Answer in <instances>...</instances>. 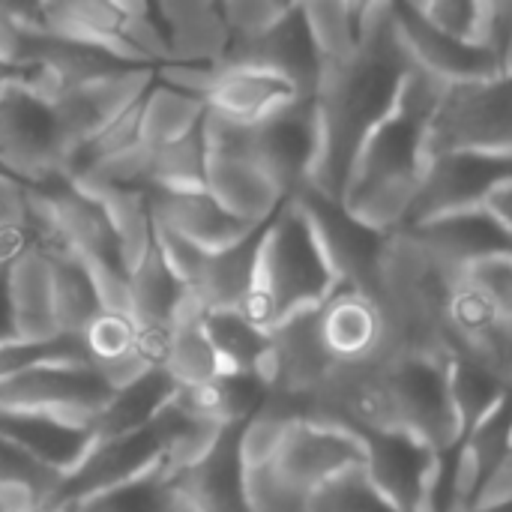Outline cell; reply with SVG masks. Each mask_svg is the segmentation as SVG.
I'll return each instance as SVG.
<instances>
[{
	"mask_svg": "<svg viewBox=\"0 0 512 512\" xmlns=\"http://www.w3.org/2000/svg\"><path fill=\"white\" fill-rule=\"evenodd\" d=\"M153 249L183 288H195L201 282L210 255L195 243H189L186 237H180L177 231H171L168 225H162L159 219H153Z\"/></svg>",
	"mask_w": 512,
	"mask_h": 512,
	"instance_id": "32",
	"label": "cell"
},
{
	"mask_svg": "<svg viewBox=\"0 0 512 512\" xmlns=\"http://www.w3.org/2000/svg\"><path fill=\"white\" fill-rule=\"evenodd\" d=\"M414 12L441 36L471 45V48H495L501 33V3H477V0H429L411 3ZM501 57V54H498Z\"/></svg>",
	"mask_w": 512,
	"mask_h": 512,
	"instance_id": "23",
	"label": "cell"
},
{
	"mask_svg": "<svg viewBox=\"0 0 512 512\" xmlns=\"http://www.w3.org/2000/svg\"><path fill=\"white\" fill-rule=\"evenodd\" d=\"M402 231H411L423 246H429L438 258H444L459 270H468L489 258L512 255V234L495 219L489 207L444 216Z\"/></svg>",
	"mask_w": 512,
	"mask_h": 512,
	"instance_id": "18",
	"label": "cell"
},
{
	"mask_svg": "<svg viewBox=\"0 0 512 512\" xmlns=\"http://www.w3.org/2000/svg\"><path fill=\"white\" fill-rule=\"evenodd\" d=\"M84 348H87V357L90 363H111L129 351H135V342H138V327L123 318V315H111V312H99L90 327L84 330L81 336Z\"/></svg>",
	"mask_w": 512,
	"mask_h": 512,
	"instance_id": "33",
	"label": "cell"
},
{
	"mask_svg": "<svg viewBox=\"0 0 512 512\" xmlns=\"http://www.w3.org/2000/svg\"><path fill=\"white\" fill-rule=\"evenodd\" d=\"M204 117H207L204 99L174 90L162 81H153V87L141 99L138 141L150 150H162L198 132Z\"/></svg>",
	"mask_w": 512,
	"mask_h": 512,
	"instance_id": "21",
	"label": "cell"
},
{
	"mask_svg": "<svg viewBox=\"0 0 512 512\" xmlns=\"http://www.w3.org/2000/svg\"><path fill=\"white\" fill-rule=\"evenodd\" d=\"M129 294H132V321L138 330H171V312L183 294V285L168 273L156 249L150 258L129 276Z\"/></svg>",
	"mask_w": 512,
	"mask_h": 512,
	"instance_id": "27",
	"label": "cell"
},
{
	"mask_svg": "<svg viewBox=\"0 0 512 512\" xmlns=\"http://www.w3.org/2000/svg\"><path fill=\"white\" fill-rule=\"evenodd\" d=\"M297 99H315V96H303L291 81H285L276 72H267L258 66L219 63L216 81L204 102H207V111L216 117L255 126Z\"/></svg>",
	"mask_w": 512,
	"mask_h": 512,
	"instance_id": "16",
	"label": "cell"
},
{
	"mask_svg": "<svg viewBox=\"0 0 512 512\" xmlns=\"http://www.w3.org/2000/svg\"><path fill=\"white\" fill-rule=\"evenodd\" d=\"M492 213H495V219L507 228L512 234V183L507 186H501L492 198H489V204H486Z\"/></svg>",
	"mask_w": 512,
	"mask_h": 512,
	"instance_id": "37",
	"label": "cell"
},
{
	"mask_svg": "<svg viewBox=\"0 0 512 512\" xmlns=\"http://www.w3.org/2000/svg\"><path fill=\"white\" fill-rule=\"evenodd\" d=\"M261 237H264V228L252 231L237 246L207 258L201 282L195 285L207 312H243V306L249 303L252 288H255Z\"/></svg>",
	"mask_w": 512,
	"mask_h": 512,
	"instance_id": "20",
	"label": "cell"
},
{
	"mask_svg": "<svg viewBox=\"0 0 512 512\" xmlns=\"http://www.w3.org/2000/svg\"><path fill=\"white\" fill-rule=\"evenodd\" d=\"M363 459L366 447L360 435L339 426L300 420L282 441L270 471L291 489L303 492L306 498H315L333 480L363 468Z\"/></svg>",
	"mask_w": 512,
	"mask_h": 512,
	"instance_id": "9",
	"label": "cell"
},
{
	"mask_svg": "<svg viewBox=\"0 0 512 512\" xmlns=\"http://www.w3.org/2000/svg\"><path fill=\"white\" fill-rule=\"evenodd\" d=\"M222 18L231 30V42H255L276 30L294 9V3H273V0H228L219 3Z\"/></svg>",
	"mask_w": 512,
	"mask_h": 512,
	"instance_id": "31",
	"label": "cell"
},
{
	"mask_svg": "<svg viewBox=\"0 0 512 512\" xmlns=\"http://www.w3.org/2000/svg\"><path fill=\"white\" fill-rule=\"evenodd\" d=\"M363 447V474L384 501L402 512H444L447 456L402 432L363 435Z\"/></svg>",
	"mask_w": 512,
	"mask_h": 512,
	"instance_id": "6",
	"label": "cell"
},
{
	"mask_svg": "<svg viewBox=\"0 0 512 512\" xmlns=\"http://www.w3.org/2000/svg\"><path fill=\"white\" fill-rule=\"evenodd\" d=\"M444 90L447 84L414 66L393 111L363 144L339 195L345 213H351L360 225L384 237L408 228L426 165L432 159L429 138Z\"/></svg>",
	"mask_w": 512,
	"mask_h": 512,
	"instance_id": "2",
	"label": "cell"
},
{
	"mask_svg": "<svg viewBox=\"0 0 512 512\" xmlns=\"http://www.w3.org/2000/svg\"><path fill=\"white\" fill-rule=\"evenodd\" d=\"M207 180V144L204 132L153 150L147 192H201Z\"/></svg>",
	"mask_w": 512,
	"mask_h": 512,
	"instance_id": "29",
	"label": "cell"
},
{
	"mask_svg": "<svg viewBox=\"0 0 512 512\" xmlns=\"http://www.w3.org/2000/svg\"><path fill=\"white\" fill-rule=\"evenodd\" d=\"M24 30L15 24L12 18V6H0V60L12 63V66H21L24 60Z\"/></svg>",
	"mask_w": 512,
	"mask_h": 512,
	"instance_id": "35",
	"label": "cell"
},
{
	"mask_svg": "<svg viewBox=\"0 0 512 512\" xmlns=\"http://www.w3.org/2000/svg\"><path fill=\"white\" fill-rule=\"evenodd\" d=\"M396 18L402 39L408 45V54L417 69L429 72L441 84H465V81H483L504 75L501 72V57L495 48H471L462 42H453L432 30L411 3H396Z\"/></svg>",
	"mask_w": 512,
	"mask_h": 512,
	"instance_id": "15",
	"label": "cell"
},
{
	"mask_svg": "<svg viewBox=\"0 0 512 512\" xmlns=\"http://www.w3.org/2000/svg\"><path fill=\"white\" fill-rule=\"evenodd\" d=\"M156 15L168 33V63H222L231 48V30L222 18L219 3L177 0L159 3Z\"/></svg>",
	"mask_w": 512,
	"mask_h": 512,
	"instance_id": "19",
	"label": "cell"
},
{
	"mask_svg": "<svg viewBox=\"0 0 512 512\" xmlns=\"http://www.w3.org/2000/svg\"><path fill=\"white\" fill-rule=\"evenodd\" d=\"M150 198V213L207 255L225 252L246 240L255 225H246L234 219L228 210H222L207 189L201 192H147ZM264 228V225H261Z\"/></svg>",
	"mask_w": 512,
	"mask_h": 512,
	"instance_id": "17",
	"label": "cell"
},
{
	"mask_svg": "<svg viewBox=\"0 0 512 512\" xmlns=\"http://www.w3.org/2000/svg\"><path fill=\"white\" fill-rule=\"evenodd\" d=\"M315 330L336 369H357L387 360V321L378 300L360 288L339 285L315 312Z\"/></svg>",
	"mask_w": 512,
	"mask_h": 512,
	"instance_id": "10",
	"label": "cell"
},
{
	"mask_svg": "<svg viewBox=\"0 0 512 512\" xmlns=\"http://www.w3.org/2000/svg\"><path fill=\"white\" fill-rule=\"evenodd\" d=\"M465 282L477 288L504 318H512V255L489 258L468 267Z\"/></svg>",
	"mask_w": 512,
	"mask_h": 512,
	"instance_id": "34",
	"label": "cell"
},
{
	"mask_svg": "<svg viewBox=\"0 0 512 512\" xmlns=\"http://www.w3.org/2000/svg\"><path fill=\"white\" fill-rule=\"evenodd\" d=\"M48 258L54 267V312H57L60 333L81 339L90 321L99 315L93 282L78 258H69V255H48Z\"/></svg>",
	"mask_w": 512,
	"mask_h": 512,
	"instance_id": "28",
	"label": "cell"
},
{
	"mask_svg": "<svg viewBox=\"0 0 512 512\" xmlns=\"http://www.w3.org/2000/svg\"><path fill=\"white\" fill-rule=\"evenodd\" d=\"M411 69L396 3H363L360 48L348 60L324 66L318 78V156L309 189L339 201L363 144L393 111Z\"/></svg>",
	"mask_w": 512,
	"mask_h": 512,
	"instance_id": "1",
	"label": "cell"
},
{
	"mask_svg": "<svg viewBox=\"0 0 512 512\" xmlns=\"http://www.w3.org/2000/svg\"><path fill=\"white\" fill-rule=\"evenodd\" d=\"M300 6L312 45L321 57V69L348 60L360 48L363 3H300Z\"/></svg>",
	"mask_w": 512,
	"mask_h": 512,
	"instance_id": "26",
	"label": "cell"
},
{
	"mask_svg": "<svg viewBox=\"0 0 512 512\" xmlns=\"http://www.w3.org/2000/svg\"><path fill=\"white\" fill-rule=\"evenodd\" d=\"M384 378L396 429L450 456L465 432L447 387V357H387Z\"/></svg>",
	"mask_w": 512,
	"mask_h": 512,
	"instance_id": "4",
	"label": "cell"
},
{
	"mask_svg": "<svg viewBox=\"0 0 512 512\" xmlns=\"http://www.w3.org/2000/svg\"><path fill=\"white\" fill-rule=\"evenodd\" d=\"M507 183H512V153H435L426 165L408 228L468 210H483Z\"/></svg>",
	"mask_w": 512,
	"mask_h": 512,
	"instance_id": "7",
	"label": "cell"
},
{
	"mask_svg": "<svg viewBox=\"0 0 512 512\" xmlns=\"http://www.w3.org/2000/svg\"><path fill=\"white\" fill-rule=\"evenodd\" d=\"M162 372L174 381L177 390H201L222 378H231L216 345L210 342L204 324L171 330L168 354L162 360Z\"/></svg>",
	"mask_w": 512,
	"mask_h": 512,
	"instance_id": "24",
	"label": "cell"
},
{
	"mask_svg": "<svg viewBox=\"0 0 512 512\" xmlns=\"http://www.w3.org/2000/svg\"><path fill=\"white\" fill-rule=\"evenodd\" d=\"M309 512H402L396 510L390 501H384L372 483L366 480L363 468L357 471H348L345 477L333 480L330 486H324L312 504H309Z\"/></svg>",
	"mask_w": 512,
	"mask_h": 512,
	"instance_id": "30",
	"label": "cell"
},
{
	"mask_svg": "<svg viewBox=\"0 0 512 512\" xmlns=\"http://www.w3.org/2000/svg\"><path fill=\"white\" fill-rule=\"evenodd\" d=\"M297 198L312 210L315 225L321 231L324 249L342 279V285L360 288L366 294L375 291L378 282V267H381V252H384V234L360 225L339 201H330L318 195L315 189H303Z\"/></svg>",
	"mask_w": 512,
	"mask_h": 512,
	"instance_id": "12",
	"label": "cell"
},
{
	"mask_svg": "<svg viewBox=\"0 0 512 512\" xmlns=\"http://www.w3.org/2000/svg\"><path fill=\"white\" fill-rule=\"evenodd\" d=\"M447 387H450V396H453L465 438L477 426H483L510 399V393L486 369H480L477 363L456 357V354L447 357Z\"/></svg>",
	"mask_w": 512,
	"mask_h": 512,
	"instance_id": "25",
	"label": "cell"
},
{
	"mask_svg": "<svg viewBox=\"0 0 512 512\" xmlns=\"http://www.w3.org/2000/svg\"><path fill=\"white\" fill-rule=\"evenodd\" d=\"M204 189L222 210L255 228L267 225L288 201L282 183L261 162L234 153H207Z\"/></svg>",
	"mask_w": 512,
	"mask_h": 512,
	"instance_id": "14",
	"label": "cell"
},
{
	"mask_svg": "<svg viewBox=\"0 0 512 512\" xmlns=\"http://www.w3.org/2000/svg\"><path fill=\"white\" fill-rule=\"evenodd\" d=\"M93 417H63L39 411H0V438L21 447L27 456L63 477V483L96 453Z\"/></svg>",
	"mask_w": 512,
	"mask_h": 512,
	"instance_id": "11",
	"label": "cell"
},
{
	"mask_svg": "<svg viewBox=\"0 0 512 512\" xmlns=\"http://www.w3.org/2000/svg\"><path fill=\"white\" fill-rule=\"evenodd\" d=\"M512 153V75L465 81L444 90L432 123L435 153Z\"/></svg>",
	"mask_w": 512,
	"mask_h": 512,
	"instance_id": "5",
	"label": "cell"
},
{
	"mask_svg": "<svg viewBox=\"0 0 512 512\" xmlns=\"http://www.w3.org/2000/svg\"><path fill=\"white\" fill-rule=\"evenodd\" d=\"M114 390L93 363H45L0 384V411H39L63 417H93L111 405Z\"/></svg>",
	"mask_w": 512,
	"mask_h": 512,
	"instance_id": "8",
	"label": "cell"
},
{
	"mask_svg": "<svg viewBox=\"0 0 512 512\" xmlns=\"http://www.w3.org/2000/svg\"><path fill=\"white\" fill-rule=\"evenodd\" d=\"M342 285L312 210L303 198H288L264 225L255 288L243 315L264 333L315 312Z\"/></svg>",
	"mask_w": 512,
	"mask_h": 512,
	"instance_id": "3",
	"label": "cell"
},
{
	"mask_svg": "<svg viewBox=\"0 0 512 512\" xmlns=\"http://www.w3.org/2000/svg\"><path fill=\"white\" fill-rule=\"evenodd\" d=\"M471 512H512V504H504V507H474Z\"/></svg>",
	"mask_w": 512,
	"mask_h": 512,
	"instance_id": "39",
	"label": "cell"
},
{
	"mask_svg": "<svg viewBox=\"0 0 512 512\" xmlns=\"http://www.w3.org/2000/svg\"><path fill=\"white\" fill-rule=\"evenodd\" d=\"M501 72L512 75V3H501V36H498Z\"/></svg>",
	"mask_w": 512,
	"mask_h": 512,
	"instance_id": "36",
	"label": "cell"
},
{
	"mask_svg": "<svg viewBox=\"0 0 512 512\" xmlns=\"http://www.w3.org/2000/svg\"><path fill=\"white\" fill-rule=\"evenodd\" d=\"M117 243V264L132 276L153 252V213L147 189H108L96 195Z\"/></svg>",
	"mask_w": 512,
	"mask_h": 512,
	"instance_id": "22",
	"label": "cell"
},
{
	"mask_svg": "<svg viewBox=\"0 0 512 512\" xmlns=\"http://www.w3.org/2000/svg\"><path fill=\"white\" fill-rule=\"evenodd\" d=\"M3 294L12 339L39 345L63 336L54 312V267L39 246L30 243L3 270Z\"/></svg>",
	"mask_w": 512,
	"mask_h": 512,
	"instance_id": "13",
	"label": "cell"
},
{
	"mask_svg": "<svg viewBox=\"0 0 512 512\" xmlns=\"http://www.w3.org/2000/svg\"><path fill=\"white\" fill-rule=\"evenodd\" d=\"M21 78H24V69H21V66H12V63L0 60V87L18 84Z\"/></svg>",
	"mask_w": 512,
	"mask_h": 512,
	"instance_id": "38",
	"label": "cell"
}]
</instances>
